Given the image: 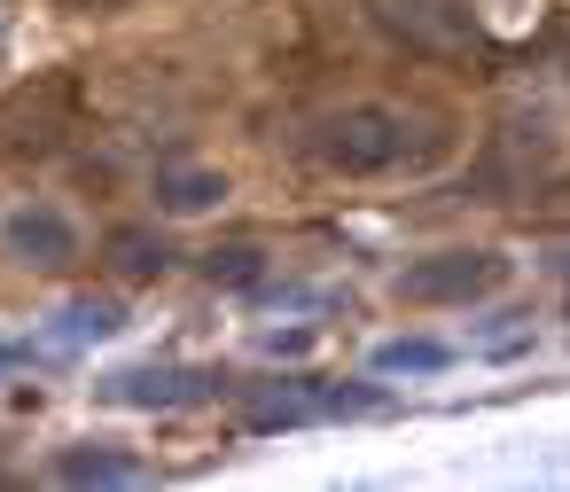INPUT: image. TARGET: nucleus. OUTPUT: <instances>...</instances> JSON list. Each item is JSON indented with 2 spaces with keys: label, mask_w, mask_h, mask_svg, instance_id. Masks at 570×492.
Masks as SVG:
<instances>
[{
  "label": "nucleus",
  "mask_w": 570,
  "mask_h": 492,
  "mask_svg": "<svg viewBox=\"0 0 570 492\" xmlns=\"http://www.w3.org/2000/svg\"><path fill=\"white\" fill-rule=\"evenodd\" d=\"M313 157L328 173H344V180H375V173H391L406 157V118L383 110V102H344V110H328L313 126Z\"/></svg>",
  "instance_id": "f257e3e1"
},
{
  "label": "nucleus",
  "mask_w": 570,
  "mask_h": 492,
  "mask_svg": "<svg viewBox=\"0 0 570 492\" xmlns=\"http://www.w3.org/2000/svg\"><path fill=\"white\" fill-rule=\"evenodd\" d=\"M367 24L391 48L430 56V63L476 56V9H469V0H367Z\"/></svg>",
  "instance_id": "f03ea898"
},
{
  "label": "nucleus",
  "mask_w": 570,
  "mask_h": 492,
  "mask_svg": "<svg viewBox=\"0 0 570 492\" xmlns=\"http://www.w3.org/2000/svg\"><path fill=\"white\" fill-rule=\"evenodd\" d=\"M508 282V258L500 250H430V258H406L399 266V297L406 305H476Z\"/></svg>",
  "instance_id": "7ed1b4c3"
},
{
  "label": "nucleus",
  "mask_w": 570,
  "mask_h": 492,
  "mask_svg": "<svg viewBox=\"0 0 570 492\" xmlns=\"http://www.w3.org/2000/svg\"><path fill=\"white\" fill-rule=\"evenodd\" d=\"M0 243H9V258L17 266H40V274H56V266H71L79 258V219L63 211V204H17L9 219H0Z\"/></svg>",
  "instance_id": "20e7f679"
},
{
  "label": "nucleus",
  "mask_w": 570,
  "mask_h": 492,
  "mask_svg": "<svg viewBox=\"0 0 570 492\" xmlns=\"http://www.w3.org/2000/svg\"><path fill=\"white\" fill-rule=\"evenodd\" d=\"M149 196H157L165 219H204L212 204H227V173L219 165H165Z\"/></svg>",
  "instance_id": "39448f33"
},
{
  "label": "nucleus",
  "mask_w": 570,
  "mask_h": 492,
  "mask_svg": "<svg viewBox=\"0 0 570 492\" xmlns=\"http://www.w3.org/2000/svg\"><path fill=\"white\" fill-rule=\"evenodd\" d=\"M204 375H173V367H126V375H110L102 383V398L110 406H173V398H188Z\"/></svg>",
  "instance_id": "423d86ee"
},
{
  "label": "nucleus",
  "mask_w": 570,
  "mask_h": 492,
  "mask_svg": "<svg viewBox=\"0 0 570 492\" xmlns=\"http://www.w3.org/2000/svg\"><path fill=\"white\" fill-rule=\"evenodd\" d=\"M56 476L63 484H141V461L134 453H110V445H63L56 453Z\"/></svg>",
  "instance_id": "0eeeda50"
},
{
  "label": "nucleus",
  "mask_w": 570,
  "mask_h": 492,
  "mask_svg": "<svg viewBox=\"0 0 570 492\" xmlns=\"http://www.w3.org/2000/svg\"><path fill=\"white\" fill-rule=\"evenodd\" d=\"M102 250H110V266H118L126 282H157V274H165V243H157L149 227H110Z\"/></svg>",
  "instance_id": "6e6552de"
},
{
  "label": "nucleus",
  "mask_w": 570,
  "mask_h": 492,
  "mask_svg": "<svg viewBox=\"0 0 570 492\" xmlns=\"http://www.w3.org/2000/svg\"><path fill=\"white\" fill-rule=\"evenodd\" d=\"M118 328H126V305H118V297H71V305H63V336H71V344L118 336Z\"/></svg>",
  "instance_id": "1a4fd4ad"
},
{
  "label": "nucleus",
  "mask_w": 570,
  "mask_h": 492,
  "mask_svg": "<svg viewBox=\"0 0 570 492\" xmlns=\"http://www.w3.org/2000/svg\"><path fill=\"white\" fill-rule=\"evenodd\" d=\"M445 360H453V352H445V344H422V336H399V344L375 352L383 375H430V367H445Z\"/></svg>",
  "instance_id": "9d476101"
},
{
  "label": "nucleus",
  "mask_w": 570,
  "mask_h": 492,
  "mask_svg": "<svg viewBox=\"0 0 570 492\" xmlns=\"http://www.w3.org/2000/svg\"><path fill=\"white\" fill-rule=\"evenodd\" d=\"M258 274H266V258H258L250 243H227V250L204 258V282H227V289H250Z\"/></svg>",
  "instance_id": "9b49d317"
},
{
  "label": "nucleus",
  "mask_w": 570,
  "mask_h": 492,
  "mask_svg": "<svg viewBox=\"0 0 570 492\" xmlns=\"http://www.w3.org/2000/svg\"><path fill=\"white\" fill-rule=\"evenodd\" d=\"M562 282H570V258H562Z\"/></svg>",
  "instance_id": "f8f14e48"
}]
</instances>
